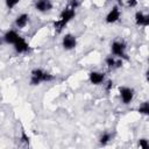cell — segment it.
Returning <instances> with one entry per match:
<instances>
[{
  "instance_id": "277c9868",
  "label": "cell",
  "mask_w": 149,
  "mask_h": 149,
  "mask_svg": "<svg viewBox=\"0 0 149 149\" xmlns=\"http://www.w3.org/2000/svg\"><path fill=\"white\" fill-rule=\"evenodd\" d=\"M119 91H120V98H121L122 102L125 105H128L134 98V90L130 87H127V86H121L119 88Z\"/></svg>"
},
{
  "instance_id": "d6986e66",
  "label": "cell",
  "mask_w": 149,
  "mask_h": 149,
  "mask_svg": "<svg viewBox=\"0 0 149 149\" xmlns=\"http://www.w3.org/2000/svg\"><path fill=\"white\" fill-rule=\"evenodd\" d=\"M137 0H127V6L128 7H136Z\"/></svg>"
},
{
  "instance_id": "4fadbf2b",
  "label": "cell",
  "mask_w": 149,
  "mask_h": 149,
  "mask_svg": "<svg viewBox=\"0 0 149 149\" xmlns=\"http://www.w3.org/2000/svg\"><path fill=\"white\" fill-rule=\"evenodd\" d=\"M111 139H112V135H111L109 133H104V134L100 136L99 142H100V144L105 146V144H107V143L111 141Z\"/></svg>"
},
{
  "instance_id": "8fae6325",
  "label": "cell",
  "mask_w": 149,
  "mask_h": 149,
  "mask_svg": "<svg viewBox=\"0 0 149 149\" xmlns=\"http://www.w3.org/2000/svg\"><path fill=\"white\" fill-rule=\"evenodd\" d=\"M19 37H20V35L15 31V30H8V31H6L5 33V35H3V41L6 42V43H8V44H14L17 40H19Z\"/></svg>"
},
{
  "instance_id": "8992f818",
  "label": "cell",
  "mask_w": 149,
  "mask_h": 149,
  "mask_svg": "<svg viewBox=\"0 0 149 149\" xmlns=\"http://www.w3.org/2000/svg\"><path fill=\"white\" fill-rule=\"evenodd\" d=\"M35 8L41 13H47L52 9V2L51 0H36Z\"/></svg>"
},
{
  "instance_id": "e0dca14e",
  "label": "cell",
  "mask_w": 149,
  "mask_h": 149,
  "mask_svg": "<svg viewBox=\"0 0 149 149\" xmlns=\"http://www.w3.org/2000/svg\"><path fill=\"white\" fill-rule=\"evenodd\" d=\"M139 147H140V148H143V149H148V148H149L148 140H147V139H141V140L139 141Z\"/></svg>"
},
{
  "instance_id": "5bb4252c",
  "label": "cell",
  "mask_w": 149,
  "mask_h": 149,
  "mask_svg": "<svg viewBox=\"0 0 149 149\" xmlns=\"http://www.w3.org/2000/svg\"><path fill=\"white\" fill-rule=\"evenodd\" d=\"M139 112L141 114H144V115H148L149 114V104L148 101H144L140 107H139Z\"/></svg>"
},
{
  "instance_id": "9a60e30c",
  "label": "cell",
  "mask_w": 149,
  "mask_h": 149,
  "mask_svg": "<svg viewBox=\"0 0 149 149\" xmlns=\"http://www.w3.org/2000/svg\"><path fill=\"white\" fill-rule=\"evenodd\" d=\"M115 59L112 57V56H108V57H106V59H105V63H106V65L109 68V69H114L115 68Z\"/></svg>"
},
{
  "instance_id": "ac0fdd59",
  "label": "cell",
  "mask_w": 149,
  "mask_h": 149,
  "mask_svg": "<svg viewBox=\"0 0 149 149\" xmlns=\"http://www.w3.org/2000/svg\"><path fill=\"white\" fill-rule=\"evenodd\" d=\"M20 140H21L23 143H26L27 146L29 144V137L27 136V134H26V132H24L23 129L21 130V137H20Z\"/></svg>"
},
{
  "instance_id": "52a82bcc",
  "label": "cell",
  "mask_w": 149,
  "mask_h": 149,
  "mask_svg": "<svg viewBox=\"0 0 149 149\" xmlns=\"http://www.w3.org/2000/svg\"><path fill=\"white\" fill-rule=\"evenodd\" d=\"M120 15H121V13H120L119 7H118V6H114V7L108 12V14L106 15V22H107V23H114V22L119 21Z\"/></svg>"
},
{
  "instance_id": "9c48e42d",
  "label": "cell",
  "mask_w": 149,
  "mask_h": 149,
  "mask_svg": "<svg viewBox=\"0 0 149 149\" xmlns=\"http://www.w3.org/2000/svg\"><path fill=\"white\" fill-rule=\"evenodd\" d=\"M14 45V50L16 51V52H19V54H23V52H27L28 50H29V45H28V43L26 42V40L23 38V37H19V40L13 44Z\"/></svg>"
},
{
  "instance_id": "7a4b0ae2",
  "label": "cell",
  "mask_w": 149,
  "mask_h": 149,
  "mask_svg": "<svg viewBox=\"0 0 149 149\" xmlns=\"http://www.w3.org/2000/svg\"><path fill=\"white\" fill-rule=\"evenodd\" d=\"M54 79H55V77L51 73L47 72L45 70H43V69H34L30 72L29 84L31 86H36V85H40L41 83H48V81H51Z\"/></svg>"
},
{
  "instance_id": "30bf717a",
  "label": "cell",
  "mask_w": 149,
  "mask_h": 149,
  "mask_svg": "<svg viewBox=\"0 0 149 149\" xmlns=\"http://www.w3.org/2000/svg\"><path fill=\"white\" fill-rule=\"evenodd\" d=\"M135 22L137 26H142V27H147L149 24V16L146 15L142 12H136L135 13Z\"/></svg>"
},
{
  "instance_id": "5b68a950",
  "label": "cell",
  "mask_w": 149,
  "mask_h": 149,
  "mask_svg": "<svg viewBox=\"0 0 149 149\" xmlns=\"http://www.w3.org/2000/svg\"><path fill=\"white\" fill-rule=\"evenodd\" d=\"M62 45L65 50H72L77 45V38L72 34H66L62 40Z\"/></svg>"
},
{
  "instance_id": "3957f363",
  "label": "cell",
  "mask_w": 149,
  "mask_h": 149,
  "mask_svg": "<svg viewBox=\"0 0 149 149\" xmlns=\"http://www.w3.org/2000/svg\"><path fill=\"white\" fill-rule=\"evenodd\" d=\"M111 50L112 54L120 57V58H126L127 59V55H126V44L123 42L120 41H114L111 45Z\"/></svg>"
},
{
  "instance_id": "ba28073f",
  "label": "cell",
  "mask_w": 149,
  "mask_h": 149,
  "mask_svg": "<svg viewBox=\"0 0 149 149\" xmlns=\"http://www.w3.org/2000/svg\"><path fill=\"white\" fill-rule=\"evenodd\" d=\"M88 79H90V83L91 84H93V85H100L105 80V73L98 72V71H92L88 74Z\"/></svg>"
},
{
  "instance_id": "7c38bea8",
  "label": "cell",
  "mask_w": 149,
  "mask_h": 149,
  "mask_svg": "<svg viewBox=\"0 0 149 149\" xmlns=\"http://www.w3.org/2000/svg\"><path fill=\"white\" fill-rule=\"evenodd\" d=\"M29 22V15L23 13V14H20L16 19H15V24L17 28H24Z\"/></svg>"
},
{
  "instance_id": "6da1fadb",
  "label": "cell",
  "mask_w": 149,
  "mask_h": 149,
  "mask_svg": "<svg viewBox=\"0 0 149 149\" xmlns=\"http://www.w3.org/2000/svg\"><path fill=\"white\" fill-rule=\"evenodd\" d=\"M79 6L78 0H69L65 8L59 14V17L54 22V28L57 33H61L63 28L76 15V8Z\"/></svg>"
},
{
  "instance_id": "ffe728a7",
  "label": "cell",
  "mask_w": 149,
  "mask_h": 149,
  "mask_svg": "<svg viewBox=\"0 0 149 149\" xmlns=\"http://www.w3.org/2000/svg\"><path fill=\"white\" fill-rule=\"evenodd\" d=\"M112 87H113V81H112V80H108V81H107V84H106V91H107V92H109Z\"/></svg>"
},
{
  "instance_id": "2e32d148",
  "label": "cell",
  "mask_w": 149,
  "mask_h": 149,
  "mask_svg": "<svg viewBox=\"0 0 149 149\" xmlns=\"http://www.w3.org/2000/svg\"><path fill=\"white\" fill-rule=\"evenodd\" d=\"M19 2H20V0H6V6H7V8L12 9V8H14Z\"/></svg>"
}]
</instances>
